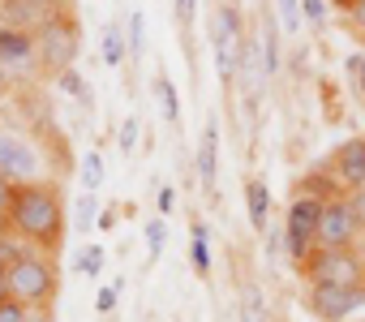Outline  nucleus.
<instances>
[{
    "instance_id": "obj_14",
    "label": "nucleus",
    "mask_w": 365,
    "mask_h": 322,
    "mask_svg": "<svg viewBox=\"0 0 365 322\" xmlns=\"http://www.w3.org/2000/svg\"><path fill=\"white\" fill-rule=\"evenodd\" d=\"M245 211H250V224L254 232H267V219H271V189L267 181H245Z\"/></svg>"
},
{
    "instance_id": "obj_39",
    "label": "nucleus",
    "mask_w": 365,
    "mask_h": 322,
    "mask_svg": "<svg viewBox=\"0 0 365 322\" xmlns=\"http://www.w3.org/2000/svg\"><path fill=\"white\" fill-rule=\"evenodd\" d=\"M0 301H9V271L0 266Z\"/></svg>"
},
{
    "instance_id": "obj_8",
    "label": "nucleus",
    "mask_w": 365,
    "mask_h": 322,
    "mask_svg": "<svg viewBox=\"0 0 365 322\" xmlns=\"http://www.w3.org/2000/svg\"><path fill=\"white\" fill-rule=\"evenodd\" d=\"M309 313L322 322H361L365 313V284L348 288H309Z\"/></svg>"
},
{
    "instance_id": "obj_35",
    "label": "nucleus",
    "mask_w": 365,
    "mask_h": 322,
    "mask_svg": "<svg viewBox=\"0 0 365 322\" xmlns=\"http://www.w3.org/2000/svg\"><path fill=\"white\" fill-rule=\"evenodd\" d=\"M194 9H198V0H176V18H180V26L194 22Z\"/></svg>"
},
{
    "instance_id": "obj_21",
    "label": "nucleus",
    "mask_w": 365,
    "mask_h": 322,
    "mask_svg": "<svg viewBox=\"0 0 365 322\" xmlns=\"http://www.w3.org/2000/svg\"><path fill=\"white\" fill-rule=\"evenodd\" d=\"M103 258H108V249H103V245H86V254L73 262V271H82V275L99 279V271H103Z\"/></svg>"
},
{
    "instance_id": "obj_24",
    "label": "nucleus",
    "mask_w": 365,
    "mask_h": 322,
    "mask_svg": "<svg viewBox=\"0 0 365 322\" xmlns=\"http://www.w3.org/2000/svg\"><path fill=\"white\" fill-rule=\"evenodd\" d=\"M163 241H168V224H163V219H150V224H146V254L159 258V254H163Z\"/></svg>"
},
{
    "instance_id": "obj_44",
    "label": "nucleus",
    "mask_w": 365,
    "mask_h": 322,
    "mask_svg": "<svg viewBox=\"0 0 365 322\" xmlns=\"http://www.w3.org/2000/svg\"><path fill=\"white\" fill-rule=\"evenodd\" d=\"M0 5H5V0H0Z\"/></svg>"
},
{
    "instance_id": "obj_36",
    "label": "nucleus",
    "mask_w": 365,
    "mask_h": 322,
    "mask_svg": "<svg viewBox=\"0 0 365 322\" xmlns=\"http://www.w3.org/2000/svg\"><path fill=\"white\" fill-rule=\"evenodd\" d=\"M348 202H352V211H356V224H361V232H365V189L348 194Z\"/></svg>"
},
{
    "instance_id": "obj_32",
    "label": "nucleus",
    "mask_w": 365,
    "mask_h": 322,
    "mask_svg": "<svg viewBox=\"0 0 365 322\" xmlns=\"http://www.w3.org/2000/svg\"><path fill=\"white\" fill-rule=\"evenodd\" d=\"M301 14H305L314 26H322V22H327V0H301Z\"/></svg>"
},
{
    "instance_id": "obj_43",
    "label": "nucleus",
    "mask_w": 365,
    "mask_h": 322,
    "mask_svg": "<svg viewBox=\"0 0 365 322\" xmlns=\"http://www.w3.org/2000/svg\"><path fill=\"white\" fill-rule=\"evenodd\" d=\"M0 26H5V18H0Z\"/></svg>"
},
{
    "instance_id": "obj_31",
    "label": "nucleus",
    "mask_w": 365,
    "mask_h": 322,
    "mask_svg": "<svg viewBox=\"0 0 365 322\" xmlns=\"http://www.w3.org/2000/svg\"><path fill=\"white\" fill-rule=\"evenodd\" d=\"M116 301H120V292H116L112 284L95 292V309H99V313H112V309H116Z\"/></svg>"
},
{
    "instance_id": "obj_4",
    "label": "nucleus",
    "mask_w": 365,
    "mask_h": 322,
    "mask_svg": "<svg viewBox=\"0 0 365 322\" xmlns=\"http://www.w3.org/2000/svg\"><path fill=\"white\" fill-rule=\"evenodd\" d=\"M305 284L309 288H348V284H365V258L344 245V249H331V245H318L305 266H301Z\"/></svg>"
},
{
    "instance_id": "obj_20",
    "label": "nucleus",
    "mask_w": 365,
    "mask_h": 322,
    "mask_svg": "<svg viewBox=\"0 0 365 322\" xmlns=\"http://www.w3.org/2000/svg\"><path fill=\"white\" fill-rule=\"evenodd\" d=\"M82 185H86V194H95L103 185V155L99 150H86L82 155Z\"/></svg>"
},
{
    "instance_id": "obj_5",
    "label": "nucleus",
    "mask_w": 365,
    "mask_h": 322,
    "mask_svg": "<svg viewBox=\"0 0 365 322\" xmlns=\"http://www.w3.org/2000/svg\"><path fill=\"white\" fill-rule=\"evenodd\" d=\"M35 39H39V69L43 73H65V69H73V61H78V52H82V26H78V18H73V9L69 14H56L43 31H35Z\"/></svg>"
},
{
    "instance_id": "obj_9",
    "label": "nucleus",
    "mask_w": 365,
    "mask_h": 322,
    "mask_svg": "<svg viewBox=\"0 0 365 322\" xmlns=\"http://www.w3.org/2000/svg\"><path fill=\"white\" fill-rule=\"evenodd\" d=\"M356 232H361V224H356V211H352L348 194L327 198V202H322V219H318V245L344 249V245L356 241Z\"/></svg>"
},
{
    "instance_id": "obj_13",
    "label": "nucleus",
    "mask_w": 365,
    "mask_h": 322,
    "mask_svg": "<svg viewBox=\"0 0 365 322\" xmlns=\"http://www.w3.org/2000/svg\"><path fill=\"white\" fill-rule=\"evenodd\" d=\"M215 172H220V129H215V120H207L202 142H198V181H202V189H215Z\"/></svg>"
},
{
    "instance_id": "obj_3",
    "label": "nucleus",
    "mask_w": 365,
    "mask_h": 322,
    "mask_svg": "<svg viewBox=\"0 0 365 322\" xmlns=\"http://www.w3.org/2000/svg\"><path fill=\"white\" fill-rule=\"evenodd\" d=\"M56 288H61V275L52 258L39 249H31L18 266H9V296L22 301L26 309H48L56 301Z\"/></svg>"
},
{
    "instance_id": "obj_29",
    "label": "nucleus",
    "mask_w": 365,
    "mask_h": 322,
    "mask_svg": "<svg viewBox=\"0 0 365 322\" xmlns=\"http://www.w3.org/2000/svg\"><path fill=\"white\" fill-rule=\"evenodd\" d=\"M31 313H35V309H26V305L14 301V296L0 301V322H31Z\"/></svg>"
},
{
    "instance_id": "obj_33",
    "label": "nucleus",
    "mask_w": 365,
    "mask_h": 322,
    "mask_svg": "<svg viewBox=\"0 0 365 322\" xmlns=\"http://www.w3.org/2000/svg\"><path fill=\"white\" fill-rule=\"evenodd\" d=\"M14 189H18L14 181L0 177V215H5V219H9V207H14Z\"/></svg>"
},
{
    "instance_id": "obj_23",
    "label": "nucleus",
    "mask_w": 365,
    "mask_h": 322,
    "mask_svg": "<svg viewBox=\"0 0 365 322\" xmlns=\"http://www.w3.org/2000/svg\"><path fill=\"white\" fill-rule=\"evenodd\" d=\"M73 211H78V215H73V224H78L82 232H91V228H95V211H99V202H95V194H82Z\"/></svg>"
},
{
    "instance_id": "obj_27",
    "label": "nucleus",
    "mask_w": 365,
    "mask_h": 322,
    "mask_svg": "<svg viewBox=\"0 0 365 322\" xmlns=\"http://www.w3.org/2000/svg\"><path fill=\"white\" fill-rule=\"evenodd\" d=\"M142 35H146V18L142 14H129V56L133 61L142 56Z\"/></svg>"
},
{
    "instance_id": "obj_25",
    "label": "nucleus",
    "mask_w": 365,
    "mask_h": 322,
    "mask_svg": "<svg viewBox=\"0 0 365 322\" xmlns=\"http://www.w3.org/2000/svg\"><path fill=\"white\" fill-rule=\"evenodd\" d=\"M275 5H279V22H284V31L297 35V31H301V0H275Z\"/></svg>"
},
{
    "instance_id": "obj_41",
    "label": "nucleus",
    "mask_w": 365,
    "mask_h": 322,
    "mask_svg": "<svg viewBox=\"0 0 365 322\" xmlns=\"http://www.w3.org/2000/svg\"><path fill=\"white\" fill-rule=\"evenodd\" d=\"M352 26H356V31H361V35H365V5H361V9H356V14H352Z\"/></svg>"
},
{
    "instance_id": "obj_17",
    "label": "nucleus",
    "mask_w": 365,
    "mask_h": 322,
    "mask_svg": "<svg viewBox=\"0 0 365 322\" xmlns=\"http://www.w3.org/2000/svg\"><path fill=\"white\" fill-rule=\"evenodd\" d=\"M258 43H262L267 78H271V73H279V35H275V18H271V14L262 18V35H258Z\"/></svg>"
},
{
    "instance_id": "obj_6",
    "label": "nucleus",
    "mask_w": 365,
    "mask_h": 322,
    "mask_svg": "<svg viewBox=\"0 0 365 322\" xmlns=\"http://www.w3.org/2000/svg\"><path fill=\"white\" fill-rule=\"evenodd\" d=\"M0 177L14 181V185L48 181V159H43V150L31 133L0 129Z\"/></svg>"
},
{
    "instance_id": "obj_28",
    "label": "nucleus",
    "mask_w": 365,
    "mask_h": 322,
    "mask_svg": "<svg viewBox=\"0 0 365 322\" xmlns=\"http://www.w3.org/2000/svg\"><path fill=\"white\" fill-rule=\"evenodd\" d=\"M116 146H120L125 155L138 146V116H125V120H120V129H116Z\"/></svg>"
},
{
    "instance_id": "obj_37",
    "label": "nucleus",
    "mask_w": 365,
    "mask_h": 322,
    "mask_svg": "<svg viewBox=\"0 0 365 322\" xmlns=\"http://www.w3.org/2000/svg\"><path fill=\"white\" fill-rule=\"evenodd\" d=\"M327 5H331L335 14H348V18H352V14H356V9L365 5V0H327Z\"/></svg>"
},
{
    "instance_id": "obj_26",
    "label": "nucleus",
    "mask_w": 365,
    "mask_h": 322,
    "mask_svg": "<svg viewBox=\"0 0 365 322\" xmlns=\"http://www.w3.org/2000/svg\"><path fill=\"white\" fill-rule=\"evenodd\" d=\"M56 82H61V90H65V95H73V99H91V90H86V82H82V73H78V69H65Z\"/></svg>"
},
{
    "instance_id": "obj_1",
    "label": "nucleus",
    "mask_w": 365,
    "mask_h": 322,
    "mask_svg": "<svg viewBox=\"0 0 365 322\" xmlns=\"http://www.w3.org/2000/svg\"><path fill=\"white\" fill-rule=\"evenodd\" d=\"M9 232L35 245L39 254H56L65 245V194L56 181H35L14 189Z\"/></svg>"
},
{
    "instance_id": "obj_10",
    "label": "nucleus",
    "mask_w": 365,
    "mask_h": 322,
    "mask_svg": "<svg viewBox=\"0 0 365 322\" xmlns=\"http://www.w3.org/2000/svg\"><path fill=\"white\" fill-rule=\"evenodd\" d=\"M0 65L9 73H35L39 69V39L31 31L0 26Z\"/></svg>"
},
{
    "instance_id": "obj_12",
    "label": "nucleus",
    "mask_w": 365,
    "mask_h": 322,
    "mask_svg": "<svg viewBox=\"0 0 365 322\" xmlns=\"http://www.w3.org/2000/svg\"><path fill=\"white\" fill-rule=\"evenodd\" d=\"M0 18H5V26H14V31L35 35L56 18V9H48L43 0H5V5H0Z\"/></svg>"
},
{
    "instance_id": "obj_22",
    "label": "nucleus",
    "mask_w": 365,
    "mask_h": 322,
    "mask_svg": "<svg viewBox=\"0 0 365 322\" xmlns=\"http://www.w3.org/2000/svg\"><path fill=\"white\" fill-rule=\"evenodd\" d=\"M241 305H245V322H267V318H262V313H267V305H262L258 284H245V288H241Z\"/></svg>"
},
{
    "instance_id": "obj_38",
    "label": "nucleus",
    "mask_w": 365,
    "mask_h": 322,
    "mask_svg": "<svg viewBox=\"0 0 365 322\" xmlns=\"http://www.w3.org/2000/svg\"><path fill=\"white\" fill-rule=\"evenodd\" d=\"M9 90H14V73L0 65V103H5V95H9Z\"/></svg>"
},
{
    "instance_id": "obj_40",
    "label": "nucleus",
    "mask_w": 365,
    "mask_h": 322,
    "mask_svg": "<svg viewBox=\"0 0 365 322\" xmlns=\"http://www.w3.org/2000/svg\"><path fill=\"white\" fill-rule=\"evenodd\" d=\"M43 5H48V9H56V14H69L73 0H43Z\"/></svg>"
},
{
    "instance_id": "obj_7",
    "label": "nucleus",
    "mask_w": 365,
    "mask_h": 322,
    "mask_svg": "<svg viewBox=\"0 0 365 322\" xmlns=\"http://www.w3.org/2000/svg\"><path fill=\"white\" fill-rule=\"evenodd\" d=\"M241 14L232 5H220L215 18H211V48H215V69H220V82L232 86L237 82V65H241Z\"/></svg>"
},
{
    "instance_id": "obj_2",
    "label": "nucleus",
    "mask_w": 365,
    "mask_h": 322,
    "mask_svg": "<svg viewBox=\"0 0 365 322\" xmlns=\"http://www.w3.org/2000/svg\"><path fill=\"white\" fill-rule=\"evenodd\" d=\"M322 202L314 189H297L288 198V211H284V254L288 262L301 271L305 258L318 249V219H322Z\"/></svg>"
},
{
    "instance_id": "obj_11",
    "label": "nucleus",
    "mask_w": 365,
    "mask_h": 322,
    "mask_svg": "<svg viewBox=\"0 0 365 322\" xmlns=\"http://www.w3.org/2000/svg\"><path fill=\"white\" fill-rule=\"evenodd\" d=\"M335 177H339V189L344 194L365 189V137H348L335 150Z\"/></svg>"
},
{
    "instance_id": "obj_42",
    "label": "nucleus",
    "mask_w": 365,
    "mask_h": 322,
    "mask_svg": "<svg viewBox=\"0 0 365 322\" xmlns=\"http://www.w3.org/2000/svg\"><path fill=\"white\" fill-rule=\"evenodd\" d=\"M31 322H48V318H43V313H39V309H35V313H31Z\"/></svg>"
},
{
    "instance_id": "obj_18",
    "label": "nucleus",
    "mask_w": 365,
    "mask_h": 322,
    "mask_svg": "<svg viewBox=\"0 0 365 322\" xmlns=\"http://www.w3.org/2000/svg\"><path fill=\"white\" fill-rule=\"evenodd\" d=\"M125 48H129L125 31H120L116 22H108V26H103V61H108V65H120V61H125Z\"/></svg>"
},
{
    "instance_id": "obj_30",
    "label": "nucleus",
    "mask_w": 365,
    "mask_h": 322,
    "mask_svg": "<svg viewBox=\"0 0 365 322\" xmlns=\"http://www.w3.org/2000/svg\"><path fill=\"white\" fill-rule=\"evenodd\" d=\"M348 78H352V86H356V95L365 99V52H356V56H348Z\"/></svg>"
},
{
    "instance_id": "obj_16",
    "label": "nucleus",
    "mask_w": 365,
    "mask_h": 322,
    "mask_svg": "<svg viewBox=\"0 0 365 322\" xmlns=\"http://www.w3.org/2000/svg\"><path fill=\"white\" fill-rule=\"evenodd\" d=\"M155 99H159L163 120H168V125H176V120H180V99H176V86H172V78H168V73H159V78H155Z\"/></svg>"
},
{
    "instance_id": "obj_15",
    "label": "nucleus",
    "mask_w": 365,
    "mask_h": 322,
    "mask_svg": "<svg viewBox=\"0 0 365 322\" xmlns=\"http://www.w3.org/2000/svg\"><path fill=\"white\" fill-rule=\"evenodd\" d=\"M190 262H194V271H198V275H207V271H211V232H207V224H202V219H194V224H190Z\"/></svg>"
},
{
    "instance_id": "obj_19",
    "label": "nucleus",
    "mask_w": 365,
    "mask_h": 322,
    "mask_svg": "<svg viewBox=\"0 0 365 322\" xmlns=\"http://www.w3.org/2000/svg\"><path fill=\"white\" fill-rule=\"evenodd\" d=\"M26 254H31V245H26L22 237H14V232L0 237V266H5V271H9V266H18Z\"/></svg>"
},
{
    "instance_id": "obj_34",
    "label": "nucleus",
    "mask_w": 365,
    "mask_h": 322,
    "mask_svg": "<svg viewBox=\"0 0 365 322\" xmlns=\"http://www.w3.org/2000/svg\"><path fill=\"white\" fill-rule=\"evenodd\" d=\"M172 202H176V194H172V189L163 185V189L155 194V207H159V219H168V211H172Z\"/></svg>"
}]
</instances>
